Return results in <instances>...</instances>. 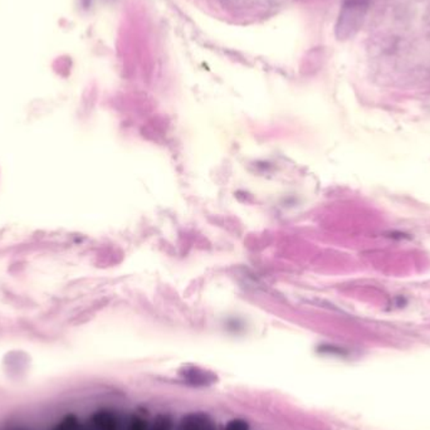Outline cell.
<instances>
[{"label":"cell","mask_w":430,"mask_h":430,"mask_svg":"<svg viewBox=\"0 0 430 430\" xmlns=\"http://www.w3.org/2000/svg\"><path fill=\"white\" fill-rule=\"evenodd\" d=\"M92 430H119L117 417L110 410H100L91 417Z\"/></svg>","instance_id":"6da1fadb"},{"label":"cell","mask_w":430,"mask_h":430,"mask_svg":"<svg viewBox=\"0 0 430 430\" xmlns=\"http://www.w3.org/2000/svg\"><path fill=\"white\" fill-rule=\"evenodd\" d=\"M208 373H204L203 370H198V368H190L185 373V378L189 381H192L194 384H207V381H210L213 379V376H207Z\"/></svg>","instance_id":"7a4b0ae2"},{"label":"cell","mask_w":430,"mask_h":430,"mask_svg":"<svg viewBox=\"0 0 430 430\" xmlns=\"http://www.w3.org/2000/svg\"><path fill=\"white\" fill-rule=\"evenodd\" d=\"M81 429V425H79V419L76 418L74 415H67L66 418H63L58 424L53 428L52 430H79Z\"/></svg>","instance_id":"3957f363"},{"label":"cell","mask_w":430,"mask_h":430,"mask_svg":"<svg viewBox=\"0 0 430 430\" xmlns=\"http://www.w3.org/2000/svg\"><path fill=\"white\" fill-rule=\"evenodd\" d=\"M153 430H173V422L168 415H158L153 422Z\"/></svg>","instance_id":"277c9868"},{"label":"cell","mask_w":430,"mask_h":430,"mask_svg":"<svg viewBox=\"0 0 430 430\" xmlns=\"http://www.w3.org/2000/svg\"><path fill=\"white\" fill-rule=\"evenodd\" d=\"M127 430H147V423L144 419L139 417H132L130 424L127 426Z\"/></svg>","instance_id":"5b68a950"},{"label":"cell","mask_w":430,"mask_h":430,"mask_svg":"<svg viewBox=\"0 0 430 430\" xmlns=\"http://www.w3.org/2000/svg\"><path fill=\"white\" fill-rule=\"evenodd\" d=\"M226 430H248V424L244 420L236 419L226 425Z\"/></svg>","instance_id":"8992f818"},{"label":"cell","mask_w":430,"mask_h":430,"mask_svg":"<svg viewBox=\"0 0 430 430\" xmlns=\"http://www.w3.org/2000/svg\"><path fill=\"white\" fill-rule=\"evenodd\" d=\"M79 430H82V429H79Z\"/></svg>","instance_id":"52a82bcc"}]
</instances>
